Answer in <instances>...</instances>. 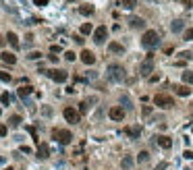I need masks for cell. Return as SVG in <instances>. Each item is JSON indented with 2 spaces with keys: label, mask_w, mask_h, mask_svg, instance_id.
<instances>
[{
  "label": "cell",
  "mask_w": 193,
  "mask_h": 170,
  "mask_svg": "<svg viewBox=\"0 0 193 170\" xmlns=\"http://www.w3.org/2000/svg\"><path fill=\"white\" fill-rule=\"evenodd\" d=\"M79 13H81L83 17H90V15H94V7H90V4H83V7H79Z\"/></svg>",
  "instance_id": "cell-16"
},
{
  "label": "cell",
  "mask_w": 193,
  "mask_h": 170,
  "mask_svg": "<svg viewBox=\"0 0 193 170\" xmlns=\"http://www.w3.org/2000/svg\"><path fill=\"white\" fill-rule=\"evenodd\" d=\"M7 40H8V44H11L13 48H19V37H17V33L8 31V33H7Z\"/></svg>",
  "instance_id": "cell-14"
},
{
  "label": "cell",
  "mask_w": 193,
  "mask_h": 170,
  "mask_svg": "<svg viewBox=\"0 0 193 170\" xmlns=\"http://www.w3.org/2000/svg\"><path fill=\"white\" fill-rule=\"evenodd\" d=\"M48 75H50V79H52V81H56V83H64L67 79H69V73H67V71H60V68L48 71Z\"/></svg>",
  "instance_id": "cell-6"
},
{
  "label": "cell",
  "mask_w": 193,
  "mask_h": 170,
  "mask_svg": "<svg viewBox=\"0 0 193 170\" xmlns=\"http://www.w3.org/2000/svg\"><path fill=\"white\" fill-rule=\"evenodd\" d=\"M29 94H31V87H29V85H23V87L19 89V95H21V98H25V95H29Z\"/></svg>",
  "instance_id": "cell-24"
},
{
  "label": "cell",
  "mask_w": 193,
  "mask_h": 170,
  "mask_svg": "<svg viewBox=\"0 0 193 170\" xmlns=\"http://www.w3.org/2000/svg\"><path fill=\"white\" fill-rule=\"evenodd\" d=\"M189 94H191V89L187 87V85H177V95H183V98H187Z\"/></svg>",
  "instance_id": "cell-18"
},
{
  "label": "cell",
  "mask_w": 193,
  "mask_h": 170,
  "mask_svg": "<svg viewBox=\"0 0 193 170\" xmlns=\"http://www.w3.org/2000/svg\"><path fill=\"white\" fill-rule=\"evenodd\" d=\"M8 123H11V127H19V124H21V116H17V114L11 116V120H8Z\"/></svg>",
  "instance_id": "cell-25"
},
{
  "label": "cell",
  "mask_w": 193,
  "mask_h": 170,
  "mask_svg": "<svg viewBox=\"0 0 193 170\" xmlns=\"http://www.w3.org/2000/svg\"><path fill=\"white\" fill-rule=\"evenodd\" d=\"M27 58L29 60H37V58H42V52H29Z\"/></svg>",
  "instance_id": "cell-31"
},
{
  "label": "cell",
  "mask_w": 193,
  "mask_h": 170,
  "mask_svg": "<svg viewBox=\"0 0 193 170\" xmlns=\"http://www.w3.org/2000/svg\"><path fill=\"white\" fill-rule=\"evenodd\" d=\"M64 58H67L69 62H73V60L77 58V54H75V52H67V54H64Z\"/></svg>",
  "instance_id": "cell-33"
},
{
  "label": "cell",
  "mask_w": 193,
  "mask_h": 170,
  "mask_svg": "<svg viewBox=\"0 0 193 170\" xmlns=\"http://www.w3.org/2000/svg\"><path fill=\"white\" fill-rule=\"evenodd\" d=\"M0 135H2V137L7 135V127H0Z\"/></svg>",
  "instance_id": "cell-40"
},
{
  "label": "cell",
  "mask_w": 193,
  "mask_h": 170,
  "mask_svg": "<svg viewBox=\"0 0 193 170\" xmlns=\"http://www.w3.org/2000/svg\"><path fill=\"white\" fill-rule=\"evenodd\" d=\"M147 160H150V154H147V151H141V154L137 156V162H141V164L147 162Z\"/></svg>",
  "instance_id": "cell-26"
},
{
  "label": "cell",
  "mask_w": 193,
  "mask_h": 170,
  "mask_svg": "<svg viewBox=\"0 0 193 170\" xmlns=\"http://www.w3.org/2000/svg\"><path fill=\"white\" fill-rule=\"evenodd\" d=\"M11 79H13V77L8 75V73H4V71H0V81H4V83H11Z\"/></svg>",
  "instance_id": "cell-28"
},
{
  "label": "cell",
  "mask_w": 193,
  "mask_h": 170,
  "mask_svg": "<svg viewBox=\"0 0 193 170\" xmlns=\"http://www.w3.org/2000/svg\"><path fill=\"white\" fill-rule=\"evenodd\" d=\"M129 23H131V27H133V29H141V27L145 25L143 19H139V17H133V19L129 21Z\"/></svg>",
  "instance_id": "cell-17"
},
{
  "label": "cell",
  "mask_w": 193,
  "mask_h": 170,
  "mask_svg": "<svg viewBox=\"0 0 193 170\" xmlns=\"http://www.w3.org/2000/svg\"><path fill=\"white\" fill-rule=\"evenodd\" d=\"M139 73L143 77H150L154 73V54H147V58H145V60L141 62V67H139Z\"/></svg>",
  "instance_id": "cell-3"
},
{
  "label": "cell",
  "mask_w": 193,
  "mask_h": 170,
  "mask_svg": "<svg viewBox=\"0 0 193 170\" xmlns=\"http://www.w3.org/2000/svg\"><path fill=\"white\" fill-rule=\"evenodd\" d=\"M141 114L150 116V114H152V106H143V108H141Z\"/></svg>",
  "instance_id": "cell-32"
},
{
  "label": "cell",
  "mask_w": 193,
  "mask_h": 170,
  "mask_svg": "<svg viewBox=\"0 0 193 170\" xmlns=\"http://www.w3.org/2000/svg\"><path fill=\"white\" fill-rule=\"evenodd\" d=\"M0 58H2V62H7V64H15V62H17L15 54H11V52H2V54H0Z\"/></svg>",
  "instance_id": "cell-13"
},
{
  "label": "cell",
  "mask_w": 193,
  "mask_h": 170,
  "mask_svg": "<svg viewBox=\"0 0 193 170\" xmlns=\"http://www.w3.org/2000/svg\"><path fill=\"white\" fill-rule=\"evenodd\" d=\"M158 145L162 147V150H170V147H173V139H170L168 135H160L158 137Z\"/></svg>",
  "instance_id": "cell-10"
},
{
  "label": "cell",
  "mask_w": 193,
  "mask_h": 170,
  "mask_svg": "<svg viewBox=\"0 0 193 170\" xmlns=\"http://www.w3.org/2000/svg\"><path fill=\"white\" fill-rule=\"evenodd\" d=\"M183 81H185L187 85H191L193 83V73L191 71H185V73H183Z\"/></svg>",
  "instance_id": "cell-22"
},
{
  "label": "cell",
  "mask_w": 193,
  "mask_h": 170,
  "mask_svg": "<svg viewBox=\"0 0 193 170\" xmlns=\"http://www.w3.org/2000/svg\"><path fill=\"white\" fill-rule=\"evenodd\" d=\"M160 44V37H158V33L154 31V29H147L143 33V37H141V46L143 48H156Z\"/></svg>",
  "instance_id": "cell-2"
},
{
  "label": "cell",
  "mask_w": 193,
  "mask_h": 170,
  "mask_svg": "<svg viewBox=\"0 0 193 170\" xmlns=\"http://www.w3.org/2000/svg\"><path fill=\"white\" fill-rule=\"evenodd\" d=\"M87 110H90V106H87V102H81V104H79V114H85Z\"/></svg>",
  "instance_id": "cell-30"
},
{
  "label": "cell",
  "mask_w": 193,
  "mask_h": 170,
  "mask_svg": "<svg viewBox=\"0 0 193 170\" xmlns=\"http://www.w3.org/2000/svg\"><path fill=\"white\" fill-rule=\"evenodd\" d=\"M181 56H183L185 60H189V58H193V56H191V52H183V54H181Z\"/></svg>",
  "instance_id": "cell-38"
},
{
  "label": "cell",
  "mask_w": 193,
  "mask_h": 170,
  "mask_svg": "<svg viewBox=\"0 0 193 170\" xmlns=\"http://www.w3.org/2000/svg\"><path fill=\"white\" fill-rule=\"evenodd\" d=\"M62 114H64V118H67V123H79V118H81V114L77 112L75 108H71V106H67V108L62 110Z\"/></svg>",
  "instance_id": "cell-7"
},
{
  "label": "cell",
  "mask_w": 193,
  "mask_h": 170,
  "mask_svg": "<svg viewBox=\"0 0 193 170\" xmlns=\"http://www.w3.org/2000/svg\"><path fill=\"white\" fill-rule=\"evenodd\" d=\"M125 48L121 46V44H116V41H110V52H116V54H121Z\"/></svg>",
  "instance_id": "cell-21"
},
{
  "label": "cell",
  "mask_w": 193,
  "mask_h": 170,
  "mask_svg": "<svg viewBox=\"0 0 193 170\" xmlns=\"http://www.w3.org/2000/svg\"><path fill=\"white\" fill-rule=\"evenodd\" d=\"M52 135H54L56 139H58V141L62 143V145H69V143L73 141V133H71V131H67V129H62V131L56 129L54 133H52Z\"/></svg>",
  "instance_id": "cell-4"
},
{
  "label": "cell",
  "mask_w": 193,
  "mask_h": 170,
  "mask_svg": "<svg viewBox=\"0 0 193 170\" xmlns=\"http://www.w3.org/2000/svg\"><path fill=\"white\" fill-rule=\"evenodd\" d=\"M106 35H108V27H106V25H100V27L94 31V41H96V44H104V41H106Z\"/></svg>",
  "instance_id": "cell-8"
},
{
  "label": "cell",
  "mask_w": 193,
  "mask_h": 170,
  "mask_svg": "<svg viewBox=\"0 0 193 170\" xmlns=\"http://www.w3.org/2000/svg\"><path fill=\"white\" fill-rule=\"evenodd\" d=\"M81 60H83V64H94V62H96V56L91 54L90 50H83L81 52Z\"/></svg>",
  "instance_id": "cell-11"
},
{
  "label": "cell",
  "mask_w": 193,
  "mask_h": 170,
  "mask_svg": "<svg viewBox=\"0 0 193 170\" xmlns=\"http://www.w3.org/2000/svg\"><path fill=\"white\" fill-rule=\"evenodd\" d=\"M185 158H187V160H193V154H191L189 150H187V151H185Z\"/></svg>",
  "instance_id": "cell-39"
},
{
  "label": "cell",
  "mask_w": 193,
  "mask_h": 170,
  "mask_svg": "<svg viewBox=\"0 0 193 170\" xmlns=\"http://www.w3.org/2000/svg\"><path fill=\"white\" fill-rule=\"evenodd\" d=\"M48 145H44V143H42L40 147H37V158H42V160H46V158H48Z\"/></svg>",
  "instance_id": "cell-15"
},
{
  "label": "cell",
  "mask_w": 193,
  "mask_h": 170,
  "mask_svg": "<svg viewBox=\"0 0 193 170\" xmlns=\"http://www.w3.org/2000/svg\"><path fill=\"white\" fill-rule=\"evenodd\" d=\"M121 166H123L125 170H127V168H131V166H133V158H129V156H127V158H123V162H121Z\"/></svg>",
  "instance_id": "cell-23"
},
{
  "label": "cell",
  "mask_w": 193,
  "mask_h": 170,
  "mask_svg": "<svg viewBox=\"0 0 193 170\" xmlns=\"http://www.w3.org/2000/svg\"><path fill=\"white\" fill-rule=\"evenodd\" d=\"M106 73H108V79H112V81H125L127 79V71L121 64H110Z\"/></svg>",
  "instance_id": "cell-1"
},
{
  "label": "cell",
  "mask_w": 193,
  "mask_h": 170,
  "mask_svg": "<svg viewBox=\"0 0 193 170\" xmlns=\"http://www.w3.org/2000/svg\"><path fill=\"white\" fill-rule=\"evenodd\" d=\"M125 114H127V112H125V108H123V106H114V108H110V110H108V116H110L112 120H123V118H125Z\"/></svg>",
  "instance_id": "cell-9"
},
{
  "label": "cell",
  "mask_w": 193,
  "mask_h": 170,
  "mask_svg": "<svg viewBox=\"0 0 193 170\" xmlns=\"http://www.w3.org/2000/svg\"><path fill=\"white\" fill-rule=\"evenodd\" d=\"M35 4H37V7H46V4H48L50 0H33Z\"/></svg>",
  "instance_id": "cell-35"
},
{
  "label": "cell",
  "mask_w": 193,
  "mask_h": 170,
  "mask_svg": "<svg viewBox=\"0 0 193 170\" xmlns=\"http://www.w3.org/2000/svg\"><path fill=\"white\" fill-rule=\"evenodd\" d=\"M0 102H2V104H8V102H11V95H8V94H2V95H0Z\"/></svg>",
  "instance_id": "cell-34"
},
{
  "label": "cell",
  "mask_w": 193,
  "mask_h": 170,
  "mask_svg": "<svg viewBox=\"0 0 193 170\" xmlns=\"http://www.w3.org/2000/svg\"><path fill=\"white\" fill-rule=\"evenodd\" d=\"M166 166H168V164L162 162V164H158V166H156V170H166Z\"/></svg>",
  "instance_id": "cell-36"
},
{
  "label": "cell",
  "mask_w": 193,
  "mask_h": 170,
  "mask_svg": "<svg viewBox=\"0 0 193 170\" xmlns=\"http://www.w3.org/2000/svg\"><path fill=\"white\" fill-rule=\"evenodd\" d=\"M50 50H52V54H58V52H60V46H52Z\"/></svg>",
  "instance_id": "cell-37"
},
{
  "label": "cell",
  "mask_w": 193,
  "mask_h": 170,
  "mask_svg": "<svg viewBox=\"0 0 193 170\" xmlns=\"http://www.w3.org/2000/svg\"><path fill=\"white\" fill-rule=\"evenodd\" d=\"M135 4H137V0H123L125 8H135Z\"/></svg>",
  "instance_id": "cell-27"
},
{
  "label": "cell",
  "mask_w": 193,
  "mask_h": 170,
  "mask_svg": "<svg viewBox=\"0 0 193 170\" xmlns=\"http://www.w3.org/2000/svg\"><path fill=\"white\" fill-rule=\"evenodd\" d=\"M170 29H173L174 33H179V31H183V21H181V19L173 21V25H170Z\"/></svg>",
  "instance_id": "cell-19"
},
{
  "label": "cell",
  "mask_w": 193,
  "mask_h": 170,
  "mask_svg": "<svg viewBox=\"0 0 193 170\" xmlns=\"http://www.w3.org/2000/svg\"><path fill=\"white\" fill-rule=\"evenodd\" d=\"M183 40H187V41H191V40H193V27H191V29H187L185 33H183Z\"/></svg>",
  "instance_id": "cell-29"
},
{
  "label": "cell",
  "mask_w": 193,
  "mask_h": 170,
  "mask_svg": "<svg viewBox=\"0 0 193 170\" xmlns=\"http://www.w3.org/2000/svg\"><path fill=\"white\" fill-rule=\"evenodd\" d=\"M154 104L160 106V108H173L174 106V100L173 98H168V95H154Z\"/></svg>",
  "instance_id": "cell-5"
},
{
  "label": "cell",
  "mask_w": 193,
  "mask_h": 170,
  "mask_svg": "<svg viewBox=\"0 0 193 170\" xmlns=\"http://www.w3.org/2000/svg\"><path fill=\"white\" fill-rule=\"evenodd\" d=\"M125 133H127V137H131V139H137V137L141 135V127H139V124H135V127H129Z\"/></svg>",
  "instance_id": "cell-12"
},
{
  "label": "cell",
  "mask_w": 193,
  "mask_h": 170,
  "mask_svg": "<svg viewBox=\"0 0 193 170\" xmlns=\"http://www.w3.org/2000/svg\"><path fill=\"white\" fill-rule=\"evenodd\" d=\"M81 33H83V35L94 33V27H91V23H83V25H81Z\"/></svg>",
  "instance_id": "cell-20"
}]
</instances>
